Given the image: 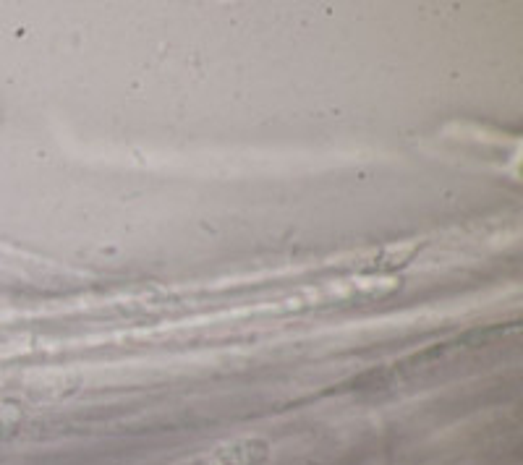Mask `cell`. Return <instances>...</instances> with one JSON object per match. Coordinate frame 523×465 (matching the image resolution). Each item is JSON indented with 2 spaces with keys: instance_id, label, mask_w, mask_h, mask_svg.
<instances>
[{
  "instance_id": "cell-1",
  "label": "cell",
  "mask_w": 523,
  "mask_h": 465,
  "mask_svg": "<svg viewBox=\"0 0 523 465\" xmlns=\"http://www.w3.org/2000/svg\"><path fill=\"white\" fill-rule=\"evenodd\" d=\"M265 458H267L265 442L246 439V442L220 447V452L215 455V465H259Z\"/></svg>"
}]
</instances>
